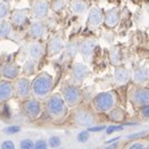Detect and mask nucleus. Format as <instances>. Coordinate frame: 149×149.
<instances>
[{
	"label": "nucleus",
	"mask_w": 149,
	"mask_h": 149,
	"mask_svg": "<svg viewBox=\"0 0 149 149\" xmlns=\"http://www.w3.org/2000/svg\"><path fill=\"white\" fill-rule=\"evenodd\" d=\"M14 92H15V97H17L18 99L22 101L30 97H32V92H31V80L30 77H25V76H19L17 77L14 82Z\"/></svg>",
	"instance_id": "12"
},
{
	"label": "nucleus",
	"mask_w": 149,
	"mask_h": 149,
	"mask_svg": "<svg viewBox=\"0 0 149 149\" xmlns=\"http://www.w3.org/2000/svg\"><path fill=\"white\" fill-rule=\"evenodd\" d=\"M122 59H123V56H122V51H121L120 46H113L109 49V62H111V64L114 67L120 66L122 64Z\"/></svg>",
	"instance_id": "25"
},
{
	"label": "nucleus",
	"mask_w": 149,
	"mask_h": 149,
	"mask_svg": "<svg viewBox=\"0 0 149 149\" xmlns=\"http://www.w3.org/2000/svg\"><path fill=\"white\" fill-rule=\"evenodd\" d=\"M122 149H148L146 139H134L129 142H126Z\"/></svg>",
	"instance_id": "26"
},
{
	"label": "nucleus",
	"mask_w": 149,
	"mask_h": 149,
	"mask_svg": "<svg viewBox=\"0 0 149 149\" xmlns=\"http://www.w3.org/2000/svg\"><path fill=\"white\" fill-rule=\"evenodd\" d=\"M131 81L138 87H145L149 82V67L148 66H138L132 71Z\"/></svg>",
	"instance_id": "18"
},
{
	"label": "nucleus",
	"mask_w": 149,
	"mask_h": 149,
	"mask_svg": "<svg viewBox=\"0 0 149 149\" xmlns=\"http://www.w3.org/2000/svg\"><path fill=\"white\" fill-rule=\"evenodd\" d=\"M46 54V45L41 41H32L27 47L29 58L39 62Z\"/></svg>",
	"instance_id": "20"
},
{
	"label": "nucleus",
	"mask_w": 149,
	"mask_h": 149,
	"mask_svg": "<svg viewBox=\"0 0 149 149\" xmlns=\"http://www.w3.org/2000/svg\"><path fill=\"white\" fill-rule=\"evenodd\" d=\"M21 76V66L15 62H3L0 64V79L14 82Z\"/></svg>",
	"instance_id": "13"
},
{
	"label": "nucleus",
	"mask_w": 149,
	"mask_h": 149,
	"mask_svg": "<svg viewBox=\"0 0 149 149\" xmlns=\"http://www.w3.org/2000/svg\"><path fill=\"white\" fill-rule=\"evenodd\" d=\"M146 139V141H147V146H148V149H149V136L147 138H145Z\"/></svg>",
	"instance_id": "35"
},
{
	"label": "nucleus",
	"mask_w": 149,
	"mask_h": 149,
	"mask_svg": "<svg viewBox=\"0 0 149 149\" xmlns=\"http://www.w3.org/2000/svg\"><path fill=\"white\" fill-rule=\"evenodd\" d=\"M22 111L30 121H36L41 116V114L43 112L42 101L36 99L34 97H30L27 99L23 100Z\"/></svg>",
	"instance_id": "7"
},
{
	"label": "nucleus",
	"mask_w": 149,
	"mask_h": 149,
	"mask_svg": "<svg viewBox=\"0 0 149 149\" xmlns=\"http://www.w3.org/2000/svg\"><path fill=\"white\" fill-rule=\"evenodd\" d=\"M7 1H9V0H7Z\"/></svg>",
	"instance_id": "36"
},
{
	"label": "nucleus",
	"mask_w": 149,
	"mask_h": 149,
	"mask_svg": "<svg viewBox=\"0 0 149 149\" xmlns=\"http://www.w3.org/2000/svg\"><path fill=\"white\" fill-rule=\"evenodd\" d=\"M70 120H71V123L76 127L88 129L97 123V113L91 107L80 105L72 111Z\"/></svg>",
	"instance_id": "4"
},
{
	"label": "nucleus",
	"mask_w": 149,
	"mask_h": 149,
	"mask_svg": "<svg viewBox=\"0 0 149 149\" xmlns=\"http://www.w3.org/2000/svg\"><path fill=\"white\" fill-rule=\"evenodd\" d=\"M43 112L52 124H62L68 116V107L64 102L59 92L51 93L46 100H43Z\"/></svg>",
	"instance_id": "1"
},
{
	"label": "nucleus",
	"mask_w": 149,
	"mask_h": 149,
	"mask_svg": "<svg viewBox=\"0 0 149 149\" xmlns=\"http://www.w3.org/2000/svg\"><path fill=\"white\" fill-rule=\"evenodd\" d=\"M0 80H1V79H0Z\"/></svg>",
	"instance_id": "37"
},
{
	"label": "nucleus",
	"mask_w": 149,
	"mask_h": 149,
	"mask_svg": "<svg viewBox=\"0 0 149 149\" xmlns=\"http://www.w3.org/2000/svg\"><path fill=\"white\" fill-rule=\"evenodd\" d=\"M54 86H55V80L52 75L46 71L39 72L33 77V80H31L32 97H34L40 101L46 100L52 93Z\"/></svg>",
	"instance_id": "2"
},
{
	"label": "nucleus",
	"mask_w": 149,
	"mask_h": 149,
	"mask_svg": "<svg viewBox=\"0 0 149 149\" xmlns=\"http://www.w3.org/2000/svg\"><path fill=\"white\" fill-rule=\"evenodd\" d=\"M47 34H48V25L43 21H33L27 29V36L33 41H41L42 39L47 37Z\"/></svg>",
	"instance_id": "14"
},
{
	"label": "nucleus",
	"mask_w": 149,
	"mask_h": 149,
	"mask_svg": "<svg viewBox=\"0 0 149 149\" xmlns=\"http://www.w3.org/2000/svg\"><path fill=\"white\" fill-rule=\"evenodd\" d=\"M107 115H108V117L112 121H114V122H122L125 118V112L122 108H120L118 106L115 107L112 112L109 113V114H107Z\"/></svg>",
	"instance_id": "29"
},
{
	"label": "nucleus",
	"mask_w": 149,
	"mask_h": 149,
	"mask_svg": "<svg viewBox=\"0 0 149 149\" xmlns=\"http://www.w3.org/2000/svg\"><path fill=\"white\" fill-rule=\"evenodd\" d=\"M102 149H117V148H115L114 146H109V147H105V148H102Z\"/></svg>",
	"instance_id": "33"
},
{
	"label": "nucleus",
	"mask_w": 149,
	"mask_h": 149,
	"mask_svg": "<svg viewBox=\"0 0 149 149\" xmlns=\"http://www.w3.org/2000/svg\"><path fill=\"white\" fill-rule=\"evenodd\" d=\"M14 97H15V92L12 81L0 80V105L8 102Z\"/></svg>",
	"instance_id": "21"
},
{
	"label": "nucleus",
	"mask_w": 149,
	"mask_h": 149,
	"mask_svg": "<svg viewBox=\"0 0 149 149\" xmlns=\"http://www.w3.org/2000/svg\"><path fill=\"white\" fill-rule=\"evenodd\" d=\"M79 39L76 37H73L70 39V41L66 43L65 46V52H66V57L70 59H73L76 57V55L79 54Z\"/></svg>",
	"instance_id": "22"
},
{
	"label": "nucleus",
	"mask_w": 149,
	"mask_h": 149,
	"mask_svg": "<svg viewBox=\"0 0 149 149\" xmlns=\"http://www.w3.org/2000/svg\"><path fill=\"white\" fill-rule=\"evenodd\" d=\"M90 68L86 63L77 62L71 68V73H70V77H71V83H73L75 86L80 87L81 84H83V82L90 76Z\"/></svg>",
	"instance_id": "9"
},
{
	"label": "nucleus",
	"mask_w": 149,
	"mask_h": 149,
	"mask_svg": "<svg viewBox=\"0 0 149 149\" xmlns=\"http://www.w3.org/2000/svg\"><path fill=\"white\" fill-rule=\"evenodd\" d=\"M38 68V62L37 61H33L31 58H27L24 62L23 66L21 67V74H23L22 76L25 77H30L33 74H36Z\"/></svg>",
	"instance_id": "23"
},
{
	"label": "nucleus",
	"mask_w": 149,
	"mask_h": 149,
	"mask_svg": "<svg viewBox=\"0 0 149 149\" xmlns=\"http://www.w3.org/2000/svg\"><path fill=\"white\" fill-rule=\"evenodd\" d=\"M132 77V71H130L127 67L123 65L116 66L113 70V82L117 87H123L126 86Z\"/></svg>",
	"instance_id": "15"
},
{
	"label": "nucleus",
	"mask_w": 149,
	"mask_h": 149,
	"mask_svg": "<svg viewBox=\"0 0 149 149\" xmlns=\"http://www.w3.org/2000/svg\"><path fill=\"white\" fill-rule=\"evenodd\" d=\"M30 17V10L29 8H17L10 12L9 15V22L13 26L16 27H22L24 26Z\"/></svg>",
	"instance_id": "17"
},
{
	"label": "nucleus",
	"mask_w": 149,
	"mask_h": 149,
	"mask_svg": "<svg viewBox=\"0 0 149 149\" xmlns=\"http://www.w3.org/2000/svg\"><path fill=\"white\" fill-rule=\"evenodd\" d=\"M97 46H98V41L93 37L84 38L83 40L80 41L79 54L83 58L84 63H90L92 61V57H93V54H95V50L97 48Z\"/></svg>",
	"instance_id": "11"
},
{
	"label": "nucleus",
	"mask_w": 149,
	"mask_h": 149,
	"mask_svg": "<svg viewBox=\"0 0 149 149\" xmlns=\"http://www.w3.org/2000/svg\"><path fill=\"white\" fill-rule=\"evenodd\" d=\"M67 0H51L50 1V9L54 13H61L66 7Z\"/></svg>",
	"instance_id": "30"
},
{
	"label": "nucleus",
	"mask_w": 149,
	"mask_h": 149,
	"mask_svg": "<svg viewBox=\"0 0 149 149\" xmlns=\"http://www.w3.org/2000/svg\"><path fill=\"white\" fill-rule=\"evenodd\" d=\"M139 112H140V116H141L142 118L148 120L149 118V105L146 106V107H142L141 109H139Z\"/></svg>",
	"instance_id": "31"
},
{
	"label": "nucleus",
	"mask_w": 149,
	"mask_h": 149,
	"mask_svg": "<svg viewBox=\"0 0 149 149\" xmlns=\"http://www.w3.org/2000/svg\"><path fill=\"white\" fill-rule=\"evenodd\" d=\"M65 46L66 42L64 40V37L61 32L54 33L51 34L47 41L46 45V54L49 57H55L57 55H59L61 52H63L65 50Z\"/></svg>",
	"instance_id": "10"
},
{
	"label": "nucleus",
	"mask_w": 149,
	"mask_h": 149,
	"mask_svg": "<svg viewBox=\"0 0 149 149\" xmlns=\"http://www.w3.org/2000/svg\"><path fill=\"white\" fill-rule=\"evenodd\" d=\"M2 149H13V143L9 142V141L5 142V143L2 145Z\"/></svg>",
	"instance_id": "32"
},
{
	"label": "nucleus",
	"mask_w": 149,
	"mask_h": 149,
	"mask_svg": "<svg viewBox=\"0 0 149 149\" xmlns=\"http://www.w3.org/2000/svg\"><path fill=\"white\" fill-rule=\"evenodd\" d=\"M146 12L148 13V15H149V2L146 5Z\"/></svg>",
	"instance_id": "34"
},
{
	"label": "nucleus",
	"mask_w": 149,
	"mask_h": 149,
	"mask_svg": "<svg viewBox=\"0 0 149 149\" xmlns=\"http://www.w3.org/2000/svg\"><path fill=\"white\" fill-rule=\"evenodd\" d=\"M70 6L75 15H83L88 12V2L86 0H71Z\"/></svg>",
	"instance_id": "24"
},
{
	"label": "nucleus",
	"mask_w": 149,
	"mask_h": 149,
	"mask_svg": "<svg viewBox=\"0 0 149 149\" xmlns=\"http://www.w3.org/2000/svg\"><path fill=\"white\" fill-rule=\"evenodd\" d=\"M64 102L68 107V109H74L75 107L81 105L82 101V91L81 88L73 83H64L59 91Z\"/></svg>",
	"instance_id": "5"
},
{
	"label": "nucleus",
	"mask_w": 149,
	"mask_h": 149,
	"mask_svg": "<svg viewBox=\"0 0 149 149\" xmlns=\"http://www.w3.org/2000/svg\"><path fill=\"white\" fill-rule=\"evenodd\" d=\"M118 106V96L116 91L107 90L97 93L91 101V108L97 114H109Z\"/></svg>",
	"instance_id": "3"
},
{
	"label": "nucleus",
	"mask_w": 149,
	"mask_h": 149,
	"mask_svg": "<svg viewBox=\"0 0 149 149\" xmlns=\"http://www.w3.org/2000/svg\"><path fill=\"white\" fill-rule=\"evenodd\" d=\"M104 10L99 6H92L89 12L87 17V26L89 29H97L100 24L104 22Z\"/></svg>",
	"instance_id": "16"
},
{
	"label": "nucleus",
	"mask_w": 149,
	"mask_h": 149,
	"mask_svg": "<svg viewBox=\"0 0 149 149\" xmlns=\"http://www.w3.org/2000/svg\"><path fill=\"white\" fill-rule=\"evenodd\" d=\"M30 15L36 21H43L50 12L49 0H30Z\"/></svg>",
	"instance_id": "8"
},
{
	"label": "nucleus",
	"mask_w": 149,
	"mask_h": 149,
	"mask_svg": "<svg viewBox=\"0 0 149 149\" xmlns=\"http://www.w3.org/2000/svg\"><path fill=\"white\" fill-rule=\"evenodd\" d=\"M121 21V9L118 7H113L104 13V25L108 29L116 27Z\"/></svg>",
	"instance_id": "19"
},
{
	"label": "nucleus",
	"mask_w": 149,
	"mask_h": 149,
	"mask_svg": "<svg viewBox=\"0 0 149 149\" xmlns=\"http://www.w3.org/2000/svg\"><path fill=\"white\" fill-rule=\"evenodd\" d=\"M10 3L7 0H0V21H6L10 15Z\"/></svg>",
	"instance_id": "28"
},
{
	"label": "nucleus",
	"mask_w": 149,
	"mask_h": 149,
	"mask_svg": "<svg viewBox=\"0 0 149 149\" xmlns=\"http://www.w3.org/2000/svg\"><path fill=\"white\" fill-rule=\"evenodd\" d=\"M129 100L138 111L149 105V88L134 86L129 92Z\"/></svg>",
	"instance_id": "6"
},
{
	"label": "nucleus",
	"mask_w": 149,
	"mask_h": 149,
	"mask_svg": "<svg viewBox=\"0 0 149 149\" xmlns=\"http://www.w3.org/2000/svg\"><path fill=\"white\" fill-rule=\"evenodd\" d=\"M13 27L14 26L9 22V19L0 21V40H3V39L10 37L13 32Z\"/></svg>",
	"instance_id": "27"
}]
</instances>
